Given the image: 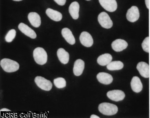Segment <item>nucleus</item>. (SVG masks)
<instances>
[{
	"label": "nucleus",
	"mask_w": 150,
	"mask_h": 118,
	"mask_svg": "<svg viewBox=\"0 0 150 118\" xmlns=\"http://www.w3.org/2000/svg\"><path fill=\"white\" fill-rule=\"evenodd\" d=\"M1 67L6 72L12 73L18 70L19 65L17 62L9 58H4L0 62Z\"/></svg>",
	"instance_id": "obj_1"
},
{
	"label": "nucleus",
	"mask_w": 150,
	"mask_h": 118,
	"mask_svg": "<svg viewBox=\"0 0 150 118\" xmlns=\"http://www.w3.org/2000/svg\"><path fill=\"white\" fill-rule=\"evenodd\" d=\"M99 111L106 116L115 115L118 111V108L115 105L109 103H102L98 107Z\"/></svg>",
	"instance_id": "obj_2"
},
{
	"label": "nucleus",
	"mask_w": 150,
	"mask_h": 118,
	"mask_svg": "<svg viewBox=\"0 0 150 118\" xmlns=\"http://www.w3.org/2000/svg\"><path fill=\"white\" fill-rule=\"evenodd\" d=\"M33 56L35 62L40 65L46 64L47 61V54L43 48L37 47L33 52Z\"/></svg>",
	"instance_id": "obj_3"
},
{
	"label": "nucleus",
	"mask_w": 150,
	"mask_h": 118,
	"mask_svg": "<svg viewBox=\"0 0 150 118\" xmlns=\"http://www.w3.org/2000/svg\"><path fill=\"white\" fill-rule=\"evenodd\" d=\"M98 20L101 26L104 28H110L112 26V21L109 15L105 12H102L99 15Z\"/></svg>",
	"instance_id": "obj_4"
},
{
	"label": "nucleus",
	"mask_w": 150,
	"mask_h": 118,
	"mask_svg": "<svg viewBox=\"0 0 150 118\" xmlns=\"http://www.w3.org/2000/svg\"><path fill=\"white\" fill-rule=\"evenodd\" d=\"M35 82L37 85L42 90L50 91L52 87V84L50 81L43 77L38 76L35 78Z\"/></svg>",
	"instance_id": "obj_5"
},
{
	"label": "nucleus",
	"mask_w": 150,
	"mask_h": 118,
	"mask_svg": "<svg viewBox=\"0 0 150 118\" xmlns=\"http://www.w3.org/2000/svg\"><path fill=\"white\" fill-rule=\"evenodd\" d=\"M101 6L106 11L110 12L115 11L117 8L116 0H99Z\"/></svg>",
	"instance_id": "obj_6"
},
{
	"label": "nucleus",
	"mask_w": 150,
	"mask_h": 118,
	"mask_svg": "<svg viewBox=\"0 0 150 118\" xmlns=\"http://www.w3.org/2000/svg\"><path fill=\"white\" fill-rule=\"evenodd\" d=\"M139 16L138 8L136 6H133L128 10L126 17L129 22L134 23L138 20Z\"/></svg>",
	"instance_id": "obj_7"
},
{
	"label": "nucleus",
	"mask_w": 150,
	"mask_h": 118,
	"mask_svg": "<svg viewBox=\"0 0 150 118\" xmlns=\"http://www.w3.org/2000/svg\"><path fill=\"white\" fill-rule=\"evenodd\" d=\"M108 98L115 101H119L124 100L125 97V93L120 90H114L108 92L107 93Z\"/></svg>",
	"instance_id": "obj_8"
},
{
	"label": "nucleus",
	"mask_w": 150,
	"mask_h": 118,
	"mask_svg": "<svg viewBox=\"0 0 150 118\" xmlns=\"http://www.w3.org/2000/svg\"><path fill=\"white\" fill-rule=\"evenodd\" d=\"M79 40L81 44L86 47H91L93 44V41L92 36L86 31H84L81 33Z\"/></svg>",
	"instance_id": "obj_9"
},
{
	"label": "nucleus",
	"mask_w": 150,
	"mask_h": 118,
	"mask_svg": "<svg viewBox=\"0 0 150 118\" xmlns=\"http://www.w3.org/2000/svg\"><path fill=\"white\" fill-rule=\"evenodd\" d=\"M137 69L140 74L143 77L148 78L149 77V64L145 62H140L137 64Z\"/></svg>",
	"instance_id": "obj_10"
},
{
	"label": "nucleus",
	"mask_w": 150,
	"mask_h": 118,
	"mask_svg": "<svg viewBox=\"0 0 150 118\" xmlns=\"http://www.w3.org/2000/svg\"><path fill=\"white\" fill-rule=\"evenodd\" d=\"M18 28L21 32L28 37L32 39L36 38L37 37V34L35 31L26 24L23 23H20L18 25Z\"/></svg>",
	"instance_id": "obj_11"
},
{
	"label": "nucleus",
	"mask_w": 150,
	"mask_h": 118,
	"mask_svg": "<svg viewBox=\"0 0 150 118\" xmlns=\"http://www.w3.org/2000/svg\"><path fill=\"white\" fill-rule=\"evenodd\" d=\"M128 43L125 40L117 39L114 41L112 44V47L113 50L116 52H119L123 51L127 48Z\"/></svg>",
	"instance_id": "obj_12"
},
{
	"label": "nucleus",
	"mask_w": 150,
	"mask_h": 118,
	"mask_svg": "<svg viewBox=\"0 0 150 118\" xmlns=\"http://www.w3.org/2000/svg\"><path fill=\"white\" fill-rule=\"evenodd\" d=\"M97 78L99 82L105 85L111 84L113 80L112 77L110 74L105 72L98 73Z\"/></svg>",
	"instance_id": "obj_13"
},
{
	"label": "nucleus",
	"mask_w": 150,
	"mask_h": 118,
	"mask_svg": "<svg viewBox=\"0 0 150 118\" xmlns=\"http://www.w3.org/2000/svg\"><path fill=\"white\" fill-rule=\"evenodd\" d=\"M28 19L33 26L38 28L41 25V18L38 14L35 12H31L28 14Z\"/></svg>",
	"instance_id": "obj_14"
},
{
	"label": "nucleus",
	"mask_w": 150,
	"mask_h": 118,
	"mask_svg": "<svg viewBox=\"0 0 150 118\" xmlns=\"http://www.w3.org/2000/svg\"><path fill=\"white\" fill-rule=\"evenodd\" d=\"M85 68V62L81 59H79L76 60L74 65V74L76 76H79L83 73Z\"/></svg>",
	"instance_id": "obj_15"
},
{
	"label": "nucleus",
	"mask_w": 150,
	"mask_h": 118,
	"mask_svg": "<svg viewBox=\"0 0 150 118\" xmlns=\"http://www.w3.org/2000/svg\"><path fill=\"white\" fill-rule=\"evenodd\" d=\"M62 34L64 38L70 45H74L76 42L74 37L69 28H64L62 30Z\"/></svg>",
	"instance_id": "obj_16"
},
{
	"label": "nucleus",
	"mask_w": 150,
	"mask_h": 118,
	"mask_svg": "<svg viewBox=\"0 0 150 118\" xmlns=\"http://www.w3.org/2000/svg\"><path fill=\"white\" fill-rule=\"evenodd\" d=\"M130 84L132 90L136 93L140 92L143 88V85L140 79L137 76L133 77L132 78Z\"/></svg>",
	"instance_id": "obj_17"
},
{
	"label": "nucleus",
	"mask_w": 150,
	"mask_h": 118,
	"mask_svg": "<svg viewBox=\"0 0 150 118\" xmlns=\"http://www.w3.org/2000/svg\"><path fill=\"white\" fill-rule=\"evenodd\" d=\"M79 5L77 2L74 1L70 4L69 11L70 15L74 19H77L79 18Z\"/></svg>",
	"instance_id": "obj_18"
},
{
	"label": "nucleus",
	"mask_w": 150,
	"mask_h": 118,
	"mask_svg": "<svg viewBox=\"0 0 150 118\" xmlns=\"http://www.w3.org/2000/svg\"><path fill=\"white\" fill-rule=\"evenodd\" d=\"M46 14L51 19L56 22H59L62 18V15L60 12L51 8H48L46 10Z\"/></svg>",
	"instance_id": "obj_19"
},
{
	"label": "nucleus",
	"mask_w": 150,
	"mask_h": 118,
	"mask_svg": "<svg viewBox=\"0 0 150 118\" xmlns=\"http://www.w3.org/2000/svg\"><path fill=\"white\" fill-rule=\"evenodd\" d=\"M57 55L61 63L67 64L69 61V54L63 48H60L57 51Z\"/></svg>",
	"instance_id": "obj_20"
},
{
	"label": "nucleus",
	"mask_w": 150,
	"mask_h": 118,
	"mask_svg": "<svg viewBox=\"0 0 150 118\" xmlns=\"http://www.w3.org/2000/svg\"><path fill=\"white\" fill-rule=\"evenodd\" d=\"M112 59V55L110 54L105 53L100 55L97 59L98 64L101 66L107 65Z\"/></svg>",
	"instance_id": "obj_21"
},
{
	"label": "nucleus",
	"mask_w": 150,
	"mask_h": 118,
	"mask_svg": "<svg viewBox=\"0 0 150 118\" xmlns=\"http://www.w3.org/2000/svg\"><path fill=\"white\" fill-rule=\"evenodd\" d=\"M106 67L110 70H120L124 67V64L121 61H114L109 63Z\"/></svg>",
	"instance_id": "obj_22"
},
{
	"label": "nucleus",
	"mask_w": 150,
	"mask_h": 118,
	"mask_svg": "<svg viewBox=\"0 0 150 118\" xmlns=\"http://www.w3.org/2000/svg\"><path fill=\"white\" fill-rule=\"evenodd\" d=\"M54 83L58 89H62L66 86V81L63 78L58 77L54 79Z\"/></svg>",
	"instance_id": "obj_23"
},
{
	"label": "nucleus",
	"mask_w": 150,
	"mask_h": 118,
	"mask_svg": "<svg viewBox=\"0 0 150 118\" xmlns=\"http://www.w3.org/2000/svg\"><path fill=\"white\" fill-rule=\"evenodd\" d=\"M16 36V31L15 30H11L6 34L5 38V41L7 42H11L15 38Z\"/></svg>",
	"instance_id": "obj_24"
},
{
	"label": "nucleus",
	"mask_w": 150,
	"mask_h": 118,
	"mask_svg": "<svg viewBox=\"0 0 150 118\" xmlns=\"http://www.w3.org/2000/svg\"><path fill=\"white\" fill-rule=\"evenodd\" d=\"M142 49L145 52L149 53L150 52V39L149 37H148L144 39L142 44Z\"/></svg>",
	"instance_id": "obj_25"
},
{
	"label": "nucleus",
	"mask_w": 150,
	"mask_h": 118,
	"mask_svg": "<svg viewBox=\"0 0 150 118\" xmlns=\"http://www.w3.org/2000/svg\"><path fill=\"white\" fill-rule=\"evenodd\" d=\"M54 1L58 4V5L63 6L65 4L66 0H54Z\"/></svg>",
	"instance_id": "obj_26"
},
{
	"label": "nucleus",
	"mask_w": 150,
	"mask_h": 118,
	"mask_svg": "<svg viewBox=\"0 0 150 118\" xmlns=\"http://www.w3.org/2000/svg\"><path fill=\"white\" fill-rule=\"evenodd\" d=\"M145 4L148 9H149L150 7V0H145Z\"/></svg>",
	"instance_id": "obj_27"
},
{
	"label": "nucleus",
	"mask_w": 150,
	"mask_h": 118,
	"mask_svg": "<svg viewBox=\"0 0 150 118\" xmlns=\"http://www.w3.org/2000/svg\"><path fill=\"white\" fill-rule=\"evenodd\" d=\"M11 110L8 109L3 108L1 109V111H10Z\"/></svg>",
	"instance_id": "obj_28"
},
{
	"label": "nucleus",
	"mask_w": 150,
	"mask_h": 118,
	"mask_svg": "<svg viewBox=\"0 0 150 118\" xmlns=\"http://www.w3.org/2000/svg\"><path fill=\"white\" fill-rule=\"evenodd\" d=\"M91 118H100V117L95 115H92L90 117Z\"/></svg>",
	"instance_id": "obj_29"
},
{
	"label": "nucleus",
	"mask_w": 150,
	"mask_h": 118,
	"mask_svg": "<svg viewBox=\"0 0 150 118\" xmlns=\"http://www.w3.org/2000/svg\"><path fill=\"white\" fill-rule=\"evenodd\" d=\"M14 1H22V0H13Z\"/></svg>",
	"instance_id": "obj_30"
},
{
	"label": "nucleus",
	"mask_w": 150,
	"mask_h": 118,
	"mask_svg": "<svg viewBox=\"0 0 150 118\" xmlns=\"http://www.w3.org/2000/svg\"><path fill=\"white\" fill-rule=\"evenodd\" d=\"M86 1H91V0H86Z\"/></svg>",
	"instance_id": "obj_31"
}]
</instances>
